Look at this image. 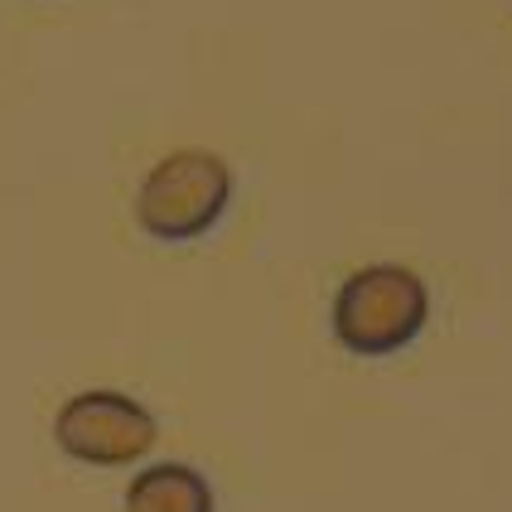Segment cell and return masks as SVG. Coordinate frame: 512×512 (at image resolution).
I'll return each mask as SVG.
<instances>
[{
  "mask_svg": "<svg viewBox=\"0 0 512 512\" xmlns=\"http://www.w3.org/2000/svg\"><path fill=\"white\" fill-rule=\"evenodd\" d=\"M430 295L426 281L397 266V261H377L353 271L334 295V339L358 353V358H387L426 329Z\"/></svg>",
  "mask_w": 512,
  "mask_h": 512,
  "instance_id": "1",
  "label": "cell"
},
{
  "mask_svg": "<svg viewBox=\"0 0 512 512\" xmlns=\"http://www.w3.org/2000/svg\"><path fill=\"white\" fill-rule=\"evenodd\" d=\"M232 170L213 150H170L155 160L136 194V223L160 242H194L223 218Z\"/></svg>",
  "mask_w": 512,
  "mask_h": 512,
  "instance_id": "2",
  "label": "cell"
},
{
  "mask_svg": "<svg viewBox=\"0 0 512 512\" xmlns=\"http://www.w3.org/2000/svg\"><path fill=\"white\" fill-rule=\"evenodd\" d=\"M54 440L78 464L121 469V464L145 459V450L155 445V416L136 397L97 387V392H78L58 406Z\"/></svg>",
  "mask_w": 512,
  "mask_h": 512,
  "instance_id": "3",
  "label": "cell"
},
{
  "mask_svg": "<svg viewBox=\"0 0 512 512\" xmlns=\"http://www.w3.org/2000/svg\"><path fill=\"white\" fill-rule=\"evenodd\" d=\"M126 512H213V488L199 469L160 459L126 484Z\"/></svg>",
  "mask_w": 512,
  "mask_h": 512,
  "instance_id": "4",
  "label": "cell"
}]
</instances>
